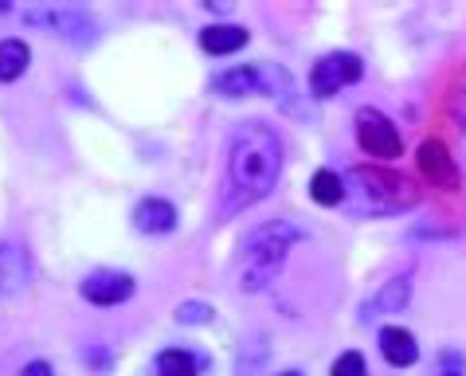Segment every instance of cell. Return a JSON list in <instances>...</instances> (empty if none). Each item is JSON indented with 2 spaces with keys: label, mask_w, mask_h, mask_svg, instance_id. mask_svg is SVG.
<instances>
[{
  "label": "cell",
  "mask_w": 466,
  "mask_h": 376,
  "mask_svg": "<svg viewBox=\"0 0 466 376\" xmlns=\"http://www.w3.org/2000/svg\"><path fill=\"white\" fill-rule=\"evenodd\" d=\"M282 173V146L279 134L263 122H243L231 129L228 146V188H231V208H248L263 200L279 185Z\"/></svg>",
  "instance_id": "obj_1"
},
{
  "label": "cell",
  "mask_w": 466,
  "mask_h": 376,
  "mask_svg": "<svg viewBox=\"0 0 466 376\" xmlns=\"http://www.w3.org/2000/svg\"><path fill=\"white\" fill-rule=\"evenodd\" d=\"M345 200L357 216H392L404 208H416L420 188L408 177L377 165H357L345 173Z\"/></svg>",
  "instance_id": "obj_2"
},
{
  "label": "cell",
  "mask_w": 466,
  "mask_h": 376,
  "mask_svg": "<svg viewBox=\"0 0 466 376\" xmlns=\"http://www.w3.org/2000/svg\"><path fill=\"white\" fill-rule=\"evenodd\" d=\"M294 243H302V228L287 224V219H270V224H258L251 236H248V267H243V279L239 287L243 290H263L270 287V279L279 275L282 259H287V251L294 248Z\"/></svg>",
  "instance_id": "obj_3"
},
{
  "label": "cell",
  "mask_w": 466,
  "mask_h": 376,
  "mask_svg": "<svg viewBox=\"0 0 466 376\" xmlns=\"http://www.w3.org/2000/svg\"><path fill=\"white\" fill-rule=\"evenodd\" d=\"M357 141H360V149L377 161H396L400 153H404V137H400L396 122L372 107L357 110Z\"/></svg>",
  "instance_id": "obj_4"
},
{
  "label": "cell",
  "mask_w": 466,
  "mask_h": 376,
  "mask_svg": "<svg viewBox=\"0 0 466 376\" xmlns=\"http://www.w3.org/2000/svg\"><path fill=\"white\" fill-rule=\"evenodd\" d=\"M365 67L353 51H333V56H321L314 67H309V95L314 98H333L341 86L357 83Z\"/></svg>",
  "instance_id": "obj_5"
},
{
  "label": "cell",
  "mask_w": 466,
  "mask_h": 376,
  "mask_svg": "<svg viewBox=\"0 0 466 376\" xmlns=\"http://www.w3.org/2000/svg\"><path fill=\"white\" fill-rule=\"evenodd\" d=\"M79 294L90 306H122L129 294H134V279L126 270H95V275L83 279Z\"/></svg>",
  "instance_id": "obj_6"
},
{
  "label": "cell",
  "mask_w": 466,
  "mask_h": 376,
  "mask_svg": "<svg viewBox=\"0 0 466 376\" xmlns=\"http://www.w3.org/2000/svg\"><path fill=\"white\" fill-rule=\"evenodd\" d=\"M416 161H420V173L431 180L435 188H459V165L451 161V153H447V146L439 137H427L423 146H420V153H416Z\"/></svg>",
  "instance_id": "obj_7"
},
{
  "label": "cell",
  "mask_w": 466,
  "mask_h": 376,
  "mask_svg": "<svg viewBox=\"0 0 466 376\" xmlns=\"http://www.w3.org/2000/svg\"><path fill=\"white\" fill-rule=\"evenodd\" d=\"M32 263L20 243H0V298H16L28 290Z\"/></svg>",
  "instance_id": "obj_8"
},
{
  "label": "cell",
  "mask_w": 466,
  "mask_h": 376,
  "mask_svg": "<svg viewBox=\"0 0 466 376\" xmlns=\"http://www.w3.org/2000/svg\"><path fill=\"white\" fill-rule=\"evenodd\" d=\"M134 228L141 231V236H169V231L177 228V208L161 197H146L134 208Z\"/></svg>",
  "instance_id": "obj_9"
},
{
  "label": "cell",
  "mask_w": 466,
  "mask_h": 376,
  "mask_svg": "<svg viewBox=\"0 0 466 376\" xmlns=\"http://www.w3.org/2000/svg\"><path fill=\"white\" fill-rule=\"evenodd\" d=\"M216 95L219 98L267 95V75H263V67H231L224 75H216Z\"/></svg>",
  "instance_id": "obj_10"
},
{
  "label": "cell",
  "mask_w": 466,
  "mask_h": 376,
  "mask_svg": "<svg viewBox=\"0 0 466 376\" xmlns=\"http://www.w3.org/2000/svg\"><path fill=\"white\" fill-rule=\"evenodd\" d=\"M377 345H380V357H384L392 369H408V365H416V361H420L416 337H411L408 330H400V326H384Z\"/></svg>",
  "instance_id": "obj_11"
},
{
  "label": "cell",
  "mask_w": 466,
  "mask_h": 376,
  "mask_svg": "<svg viewBox=\"0 0 466 376\" xmlns=\"http://www.w3.org/2000/svg\"><path fill=\"white\" fill-rule=\"evenodd\" d=\"M200 47L208 56H236L239 47H248V28H239V24H212V28L200 32Z\"/></svg>",
  "instance_id": "obj_12"
},
{
  "label": "cell",
  "mask_w": 466,
  "mask_h": 376,
  "mask_svg": "<svg viewBox=\"0 0 466 376\" xmlns=\"http://www.w3.org/2000/svg\"><path fill=\"white\" fill-rule=\"evenodd\" d=\"M309 200L321 204V208H333V204L345 200V180L333 173V168H318L314 177H309Z\"/></svg>",
  "instance_id": "obj_13"
},
{
  "label": "cell",
  "mask_w": 466,
  "mask_h": 376,
  "mask_svg": "<svg viewBox=\"0 0 466 376\" xmlns=\"http://www.w3.org/2000/svg\"><path fill=\"white\" fill-rule=\"evenodd\" d=\"M47 24L56 32L67 36V40H75V44H86L90 40V20L83 16L79 8H47Z\"/></svg>",
  "instance_id": "obj_14"
},
{
  "label": "cell",
  "mask_w": 466,
  "mask_h": 376,
  "mask_svg": "<svg viewBox=\"0 0 466 376\" xmlns=\"http://www.w3.org/2000/svg\"><path fill=\"white\" fill-rule=\"evenodd\" d=\"M32 63V51L24 40H5L0 44V83H16Z\"/></svg>",
  "instance_id": "obj_15"
},
{
  "label": "cell",
  "mask_w": 466,
  "mask_h": 376,
  "mask_svg": "<svg viewBox=\"0 0 466 376\" xmlns=\"http://www.w3.org/2000/svg\"><path fill=\"white\" fill-rule=\"evenodd\" d=\"M408 298H411V282H408V279L384 282V290L369 302V318H372V314H396V310L408 306Z\"/></svg>",
  "instance_id": "obj_16"
},
{
  "label": "cell",
  "mask_w": 466,
  "mask_h": 376,
  "mask_svg": "<svg viewBox=\"0 0 466 376\" xmlns=\"http://www.w3.org/2000/svg\"><path fill=\"white\" fill-rule=\"evenodd\" d=\"M157 372L161 376H200V357L188 349H165L157 353Z\"/></svg>",
  "instance_id": "obj_17"
},
{
  "label": "cell",
  "mask_w": 466,
  "mask_h": 376,
  "mask_svg": "<svg viewBox=\"0 0 466 376\" xmlns=\"http://www.w3.org/2000/svg\"><path fill=\"white\" fill-rule=\"evenodd\" d=\"M212 318H216V310L208 302H180L177 306V321H180V326H208Z\"/></svg>",
  "instance_id": "obj_18"
},
{
  "label": "cell",
  "mask_w": 466,
  "mask_h": 376,
  "mask_svg": "<svg viewBox=\"0 0 466 376\" xmlns=\"http://www.w3.org/2000/svg\"><path fill=\"white\" fill-rule=\"evenodd\" d=\"M329 372H333V376H369V365H365V357L349 349V353H341L338 361H333Z\"/></svg>",
  "instance_id": "obj_19"
},
{
  "label": "cell",
  "mask_w": 466,
  "mask_h": 376,
  "mask_svg": "<svg viewBox=\"0 0 466 376\" xmlns=\"http://www.w3.org/2000/svg\"><path fill=\"white\" fill-rule=\"evenodd\" d=\"M451 118H455V126L466 134V90H455V95H451Z\"/></svg>",
  "instance_id": "obj_20"
},
{
  "label": "cell",
  "mask_w": 466,
  "mask_h": 376,
  "mask_svg": "<svg viewBox=\"0 0 466 376\" xmlns=\"http://www.w3.org/2000/svg\"><path fill=\"white\" fill-rule=\"evenodd\" d=\"M20 376H56V372H51V365H47V361H32V365L24 369Z\"/></svg>",
  "instance_id": "obj_21"
},
{
  "label": "cell",
  "mask_w": 466,
  "mask_h": 376,
  "mask_svg": "<svg viewBox=\"0 0 466 376\" xmlns=\"http://www.w3.org/2000/svg\"><path fill=\"white\" fill-rule=\"evenodd\" d=\"M279 376H302V372H298V369H287V372H279Z\"/></svg>",
  "instance_id": "obj_22"
},
{
  "label": "cell",
  "mask_w": 466,
  "mask_h": 376,
  "mask_svg": "<svg viewBox=\"0 0 466 376\" xmlns=\"http://www.w3.org/2000/svg\"><path fill=\"white\" fill-rule=\"evenodd\" d=\"M443 376H466V372H459V369H447V372H443Z\"/></svg>",
  "instance_id": "obj_23"
}]
</instances>
